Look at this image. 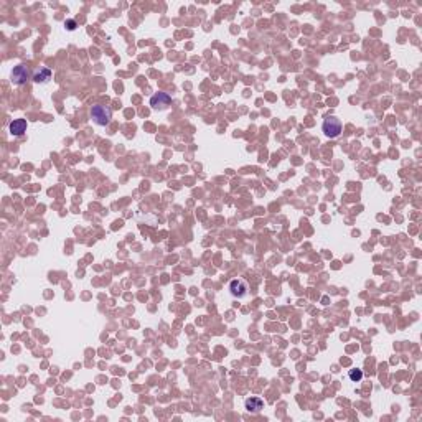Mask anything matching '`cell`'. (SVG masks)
I'll list each match as a JSON object with an SVG mask.
<instances>
[{
    "label": "cell",
    "instance_id": "cell-5",
    "mask_svg": "<svg viewBox=\"0 0 422 422\" xmlns=\"http://www.w3.org/2000/svg\"><path fill=\"white\" fill-rule=\"evenodd\" d=\"M247 284L242 279H234L229 282V292L236 299H244L247 295Z\"/></svg>",
    "mask_w": 422,
    "mask_h": 422
},
{
    "label": "cell",
    "instance_id": "cell-3",
    "mask_svg": "<svg viewBox=\"0 0 422 422\" xmlns=\"http://www.w3.org/2000/svg\"><path fill=\"white\" fill-rule=\"evenodd\" d=\"M32 75L33 73H30L28 66H25V64H17L10 73V81L14 82L15 86H21L28 80H32Z\"/></svg>",
    "mask_w": 422,
    "mask_h": 422
},
{
    "label": "cell",
    "instance_id": "cell-9",
    "mask_svg": "<svg viewBox=\"0 0 422 422\" xmlns=\"http://www.w3.org/2000/svg\"><path fill=\"white\" fill-rule=\"evenodd\" d=\"M348 378H350L353 382H358L363 380V371L361 369H350V373H348Z\"/></svg>",
    "mask_w": 422,
    "mask_h": 422
},
{
    "label": "cell",
    "instance_id": "cell-8",
    "mask_svg": "<svg viewBox=\"0 0 422 422\" xmlns=\"http://www.w3.org/2000/svg\"><path fill=\"white\" fill-rule=\"evenodd\" d=\"M264 406H266V402H264L261 398H247L246 402H244L246 411L251 412V414H259V412L264 409Z\"/></svg>",
    "mask_w": 422,
    "mask_h": 422
},
{
    "label": "cell",
    "instance_id": "cell-1",
    "mask_svg": "<svg viewBox=\"0 0 422 422\" xmlns=\"http://www.w3.org/2000/svg\"><path fill=\"white\" fill-rule=\"evenodd\" d=\"M91 119H93L98 125H101V127H106V125L111 124L112 111L107 106L96 104V106L91 107Z\"/></svg>",
    "mask_w": 422,
    "mask_h": 422
},
{
    "label": "cell",
    "instance_id": "cell-4",
    "mask_svg": "<svg viewBox=\"0 0 422 422\" xmlns=\"http://www.w3.org/2000/svg\"><path fill=\"white\" fill-rule=\"evenodd\" d=\"M172 102V98L168 96L167 93H157L150 98V106L152 109L155 111H162V109H167Z\"/></svg>",
    "mask_w": 422,
    "mask_h": 422
},
{
    "label": "cell",
    "instance_id": "cell-2",
    "mask_svg": "<svg viewBox=\"0 0 422 422\" xmlns=\"http://www.w3.org/2000/svg\"><path fill=\"white\" fill-rule=\"evenodd\" d=\"M322 129H323V134L328 139H337L340 137V134L343 132V124L338 117L335 116H328L323 119V124H322Z\"/></svg>",
    "mask_w": 422,
    "mask_h": 422
},
{
    "label": "cell",
    "instance_id": "cell-6",
    "mask_svg": "<svg viewBox=\"0 0 422 422\" xmlns=\"http://www.w3.org/2000/svg\"><path fill=\"white\" fill-rule=\"evenodd\" d=\"M51 75H53V73H51L50 68L40 66V68H37V69L33 71L32 81L35 82V84H46V82H50Z\"/></svg>",
    "mask_w": 422,
    "mask_h": 422
},
{
    "label": "cell",
    "instance_id": "cell-7",
    "mask_svg": "<svg viewBox=\"0 0 422 422\" xmlns=\"http://www.w3.org/2000/svg\"><path fill=\"white\" fill-rule=\"evenodd\" d=\"M27 127H28V124L25 119H14L10 124H8V132H10L14 137H20L27 132Z\"/></svg>",
    "mask_w": 422,
    "mask_h": 422
},
{
    "label": "cell",
    "instance_id": "cell-10",
    "mask_svg": "<svg viewBox=\"0 0 422 422\" xmlns=\"http://www.w3.org/2000/svg\"><path fill=\"white\" fill-rule=\"evenodd\" d=\"M64 27H66V30H69V32H73V30H76V21L75 20H66V21H64Z\"/></svg>",
    "mask_w": 422,
    "mask_h": 422
}]
</instances>
